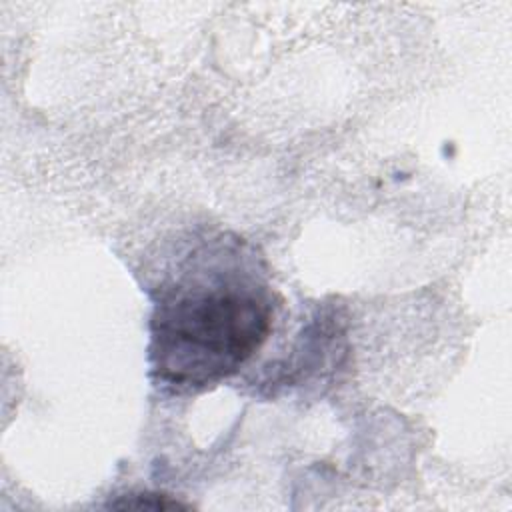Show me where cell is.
<instances>
[{
    "label": "cell",
    "instance_id": "6da1fadb",
    "mask_svg": "<svg viewBox=\"0 0 512 512\" xmlns=\"http://www.w3.org/2000/svg\"><path fill=\"white\" fill-rule=\"evenodd\" d=\"M272 306L256 288L212 282L176 290L152 316V370L168 386L204 388L234 372L264 344Z\"/></svg>",
    "mask_w": 512,
    "mask_h": 512
},
{
    "label": "cell",
    "instance_id": "7a4b0ae2",
    "mask_svg": "<svg viewBox=\"0 0 512 512\" xmlns=\"http://www.w3.org/2000/svg\"><path fill=\"white\" fill-rule=\"evenodd\" d=\"M110 508H136V510H170V508H186L184 504H180L178 500H172L166 494H130L124 500L118 502H110Z\"/></svg>",
    "mask_w": 512,
    "mask_h": 512
}]
</instances>
